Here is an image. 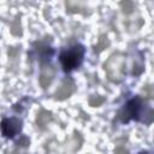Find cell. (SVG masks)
I'll return each instance as SVG.
<instances>
[{
  "instance_id": "ba28073f",
  "label": "cell",
  "mask_w": 154,
  "mask_h": 154,
  "mask_svg": "<svg viewBox=\"0 0 154 154\" xmlns=\"http://www.w3.org/2000/svg\"><path fill=\"white\" fill-rule=\"evenodd\" d=\"M88 0H66V8L75 13V12H82L85 8Z\"/></svg>"
},
{
  "instance_id": "7a4b0ae2",
  "label": "cell",
  "mask_w": 154,
  "mask_h": 154,
  "mask_svg": "<svg viewBox=\"0 0 154 154\" xmlns=\"http://www.w3.org/2000/svg\"><path fill=\"white\" fill-rule=\"evenodd\" d=\"M83 54H84V48L81 45H76L64 51L60 54V63H61L63 69L65 71H71L76 69L82 63Z\"/></svg>"
},
{
  "instance_id": "8992f818",
  "label": "cell",
  "mask_w": 154,
  "mask_h": 154,
  "mask_svg": "<svg viewBox=\"0 0 154 154\" xmlns=\"http://www.w3.org/2000/svg\"><path fill=\"white\" fill-rule=\"evenodd\" d=\"M55 73H57V70L53 65H45L41 70V75H40V84L42 88H47L53 78L55 77Z\"/></svg>"
},
{
  "instance_id": "277c9868",
  "label": "cell",
  "mask_w": 154,
  "mask_h": 154,
  "mask_svg": "<svg viewBox=\"0 0 154 154\" xmlns=\"http://www.w3.org/2000/svg\"><path fill=\"white\" fill-rule=\"evenodd\" d=\"M0 128L5 137H13L22 130V120L18 118H5Z\"/></svg>"
},
{
  "instance_id": "52a82bcc",
  "label": "cell",
  "mask_w": 154,
  "mask_h": 154,
  "mask_svg": "<svg viewBox=\"0 0 154 154\" xmlns=\"http://www.w3.org/2000/svg\"><path fill=\"white\" fill-rule=\"evenodd\" d=\"M53 119L52 117V113L51 112H47L45 109H41L37 116H36V125L40 128V129H45L46 125H48V123Z\"/></svg>"
},
{
  "instance_id": "5b68a950",
  "label": "cell",
  "mask_w": 154,
  "mask_h": 154,
  "mask_svg": "<svg viewBox=\"0 0 154 154\" xmlns=\"http://www.w3.org/2000/svg\"><path fill=\"white\" fill-rule=\"evenodd\" d=\"M76 90V84L72 79L67 78L63 81V83L59 85V88L54 93V99L55 100H65L66 97L71 96Z\"/></svg>"
},
{
  "instance_id": "8fae6325",
  "label": "cell",
  "mask_w": 154,
  "mask_h": 154,
  "mask_svg": "<svg viewBox=\"0 0 154 154\" xmlns=\"http://www.w3.org/2000/svg\"><path fill=\"white\" fill-rule=\"evenodd\" d=\"M29 143H30V141H29V140H28V137H25V136L20 137V140L17 142V144H20V146H23V147H26Z\"/></svg>"
},
{
  "instance_id": "6da1fadb",
  "label": "cell",
  "mask_w": 154,
  "mask_h": 154,
  "mask_svg": "<svg viewBox=\"0 0 154 154\" xmlns=\"http://www.w3.org/2000/svg\"><path fill=\"white\" fill-rule=\"evenodd\" d=\"M105 71L109 81L118 83L122 82L126 72V57L120 52H114L105 63Z\"/></svg>"
},
{
  "instance_id": "30bf717a",
  "label": "cell",
  "mask_w": 154,
  "mask_h": 154,
  "mask_svg": "<svg viewBox=\"0 0 154 154\" xmlns=\"http://www.w3.org/2000/svg\"><path fill=\"white\" fill-rule=\"evenodd\" d=\"M103 101H105V99H103L102 96H91V97L89 99L90 106H100Z\"/></svg>"
},
{
  "instance_id": "9c48e42d",
  "label": "cell",
  "mask_w": 154,
  "mask_h": 154,
  "mask_svg": "<svg viewBox=\"0 0 154 154\" xmlns=\"http://www.w3.org/2000/svg\"><path fill=\"white\" fill-rule=\"evenodd\" d=\"M119 6H120L123 13H125V14H130L135 10V4L132 0H123L119 4Z\"/></svg>"
},
{
  "instance_id": "7c38bea8",
  "label": "cell",
  "mask_w": 154,
  "mask_h": 154,
  "mask_svg": "<svg viewBox=\"0 0 154 154\" xmlns=\"http://www.w3.org/2000/svg\"><path fill=\"white\" fill-rule=\"evenodd\" d=\"M16 29H19V30H20V22H19L18 19H16L14 23L12 24V34L16 31Z\"/></svg>"
},
{
  "instance_id": "3957f363",
  "label": "cell",
  "mask_w": 154,
  "mask_h": 154,
  "mask_svg": "<svg viewBox=\"0 0 154 154\" xmlns=\"http://www.w3.org/2000/svg\"><path fill=\"white\" fill-rule=\"evenodd\" d=\"M141 108V99L140 97H135L132 100H130L126 105H124V107L119 111L118 113V119L123 123L129 122L132 118H136L138 112Z\"/></svg>"
}]
</instances>
